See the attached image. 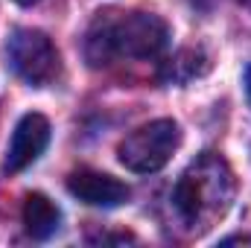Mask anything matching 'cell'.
<instances>
[{
    "mask_svg": "<svg viewBox=\"0 0 251 248\" xmlns=\"http://www.w3.org/2000/svg\"><path fill=\"white\" fill-rule=\"evenodd\" d=\"M170 41L167 24L140 9H105L94 18L85 38V59L91 67L152 62Z\"/></svg>",
    "mask_w": 251,
    "mask_h": 248,
    "instance_id": "cell-1",
    "label": "cell"
},
{
    "mask_svg": "<svg viewBox=\"0 0 251 248\" xmlns=\"http://www.w3.org/2000/svg\"><path fill=\"white\" fill-rule=\"evenodd\" d=\"M234 193H237V181L228 161L216 152L199 155L181 173L170 196L176 228L187 237L210 231L228 213Z\"/></svg>",
    "mask_w": 251,
    "mask_h": 248,
    "instance_id": "cell-2",
    "label": "cell"
},
{
    "mask_svg": "<svg viewBox=\"0 0 251 248\" xmlns=\"http://www.w3.org/2000/svg\"><path fill=\"white\" fill-rule=\"evenodd\" d=\"M181 146V128L176 120H152L134 128L117 149L120 164L131 173H158L170 164Z\"/></svg>",
    "mask_w": 251,
    "mask_h": 248,
    "instance_id": "cell-3",
    "label": "cell"
},
{
    "mask_svg": "<svg viewBox=\"0 0 251 248\" xmlns=\"http://www.w3.org/2000/svg\"><path fill=\"white\" fill-rule=\"evenodd\" d=\"M6 59L18 79L35 88L53 82L59 73V50L38 29H26V26L15 29L6 41Z\"/></svg>",
    "mask_w": 251,
    "mask_h": 248,
    "instance_id": "cell-4",
    "label": "cell"
},
{
    "mask_svg": "<svg viewBox=\"0 0 251 248\" xmlns=\"http://www.w3.org/2000/svg\"><path fill=\"white\" fill-rule=\"evenodd\" d=\"M47 143H50V120L44 114H24L15 125V134L9 143L6 173H21L29 164H35L41 152L47 149Z\"/></svg>",
    "mask_w": 251,
    "mask_h": 248,
    "instance_id": "cell-5",
    "label": "cell"
},
{
    "mask_svg": "<svg viewBox=\"0 0 251 248\" xmlns=\"http://www.w3.org/2000/svg\"><path fill=\"white\" fill-rule=\"evenodd\" d=\"M67 190L94 207H117L128 198V187L117 181L108 173H97V170H76L67 178Z\"/></svg>",
    "mask_w": 251,
    "mask_h": 248,
    "instance_id": "cell-6",
    "label": "cell"
},
{
    "mask_svg": "<svg viewBox=\"0 0 251 248\" xmlns=\"http://www.w3.org/2000/svg\"><path fill=\"white\" fill-rule=\"evenodd\" d=\"M62 210L44 196V193H29L24 198V228L32 240H50L59 231Z\"/></svg>",
    "mask_w": 251,
    "mask_h": 248,
    "instance_id": "cell-7",
    "label": "cell"
},
{
    "mask_svg": "<svg viewBox=\"0 0 251 248\" xmlns=\"http://www.w3.org/2000/svg\"><path fill=\"white\" fill-rule=\"evenodd\" d=\"M237 243H251V237H228V240H222V246H237Z\"/></svg>",
    "mask_w": 251,
    "mask_h": 248,
    "instance_id": "cell-8",
    "label": "cell"
},
{
    "mask_svg": "<svg viewBox=\"0 0 251 248\" xmlns=\"http://www.w3.org/2000/svg\"><path fill=\"white\" fill-rule=\"evenodd\" d=\"M246 91H249V99H251V67H249V76H246Z\"/></svg>",
    "mask_w": 251,
    "mask_h": 248,
    "instance_id": "cell-9",
    "label": "cell"
},
{
    "mask_svg": "<svg viewBox=\"0 0 251 248\" xmlns=\"http://www.w3.org/2000/svg\"><path fill=\"white\" fill-rule=\"evenodd\" d=\"M15 3H21V6H29V3H35V0H15Z\"/></svg>",
    "mask_w": 251,
    "mask_h": 248,
    "instance_id": "cell-10",
    "label": "cell"
},
{
    "mask_svg": "<svg viewBox=\"0 0 251 248\" xmlns=\"http://www.w3.org/2000/svg\"><path fill=\"white\" fill-rule=\"evenodd\" d=\"M240 3H243V6H246V9L251 12V0H240Z\"/></svg>",
    "mask_w": 251,
    "mask_h": 248,
    "instance_id": "cell-11",
    "label": "cell"
}]
</instances>
